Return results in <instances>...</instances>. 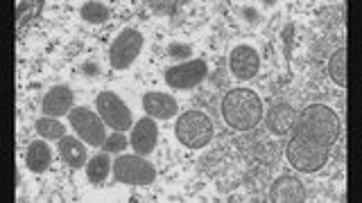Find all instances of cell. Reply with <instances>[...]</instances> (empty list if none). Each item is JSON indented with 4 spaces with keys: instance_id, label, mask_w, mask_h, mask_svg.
Here are the masks:
<instances>
[{
    "instance_id": "obj_21",
    "label": "cell",
    "mask_w": 362,
    "mask_h": 203,
    "mask_svg": "<svg viewBox=\"0 0 362 203\" xmlns=\"http://www.w3.org/2000/svg\"><path fill=\"white\" fill-rule=\"evenodd\" d=\"M43 9V0L39 3H16V32L25 30L34 18H39Z\"/></svg>"
},
{
    "instance_id": "obj_5",
    "label": "cell",
    "mask_w": 362,
    "mask_h": 203,
    "mask_svg": "<svg viewBox=\"0 0 362 203\" xmlns=\"http://www.w3.org/2000/svg\"><path fill=\"white\" fill-rule=\"evenodd\" d=\"M68 122H71L77 138H82L90 147H102L107 140V124L100 118V113H93L86 106H75L68 113Z\"/></svg>"
},
{
    "instance_id": "obj_10",
    "label": "cell",
    "mask_w": 362,
    "mask_h": 203,
    "mask_svg": "<svg viewBox=\"0 0 362 203\" xmlns=\"http://www.w3.org/2000/svg\"><path fill=\"white\" fill-rule=\"evenodd\" d=\"M156 140H158V127L154 118L145 116L143 120H139L132 127V135H129V144L134 147L136 154L141 156H150L156 147Z\"/></svg>"
},
{
    "instance_id": "obj_3",
    "label": "cell",
    "mask_w": 362,
    "mask_h": 203,
    "mask_svg": "<svg viewBox=\"0 0 362 203\" xmlns=\"http://www.w3.org/2000/svg\"><path fill=\"white\" fill-rule=\"evenodd\" d=\"M213 122L206 113L202 111H186L181 113L177 124H175V135L177 140L188 147V149H202L213 140Z\"/></svg>"
},
{
    "instance_id": "obj_7",
    "label": "cell",
    "mask_w": 362,
    "mask_h": 203,
    "mask_svg": "<svg viewBox=\"0 0 362 203\" xmlns=\"http://www.w3.org/2000/svg\"><path fill=\"white\" fill-rule=\"evenodd\" d=\"M95 104H98L100 118L105 120V124H109L113 131H129L134 127V116L129 106L124 104L113 90H102L95 99Z\"/></svg>"
},
{
    "instance_id": "obj_4",
    "label": "cell",
    "mask_w": 362,
    "mask_h": 203,
    "mask_svg": "<svg viewBox=\"0 0 362 203\" xmlns=\"http://www.w3.org/2000/svg\"><path fill=\"white\" fill-rule=\"evenodd\" d=\"M113 178L127 185H150L156 178V167L141 154H124L113 161Z\"/></svg>"
},
{
    "instance_id": "obj_17",
    "label": "cell",
    "mask_w": 362,
    "mask_h": 203,
    "mask_svg": "<svg viewBox=\"0 0 362 203\" xmlns=\"http://www.w3.org/2000/svg\"><path fill=\"white\" fill-rule=\"evenodd\" d=\"M111 172H113V163H111V158H109L107 152L95 154V156L86 163V176H88L90 183H95V185L105 183Z\"/></svg>"
},
{
    "instance_id": "obj_14",
    "label": "cell",
    "mask_w": 362,
    "mask_h": 203,
    "mask_svg": "<svg viewBox=\"0 0 362 203\" xmlns=\"http://www.w3.org/2000/svg\"><path fill=\"white\" fill-rule=\"evenodd\" d=\"M267 129L276 135H288L294 120H297V111H294L288 102H276V104H272L269 111L263 116Z\"/></svg>"
},
{
    "instance_id": "obj_12",
    "label": "cell",
    "mask_w": 362,
    "mask_h": 203,
    "mask_svg": "<svg viewBox=\"0 0 362 203\" xmlns=\"http://www.w3.org/2000/svg\"><path fill=\"white\" fill-rule=\"evenodd\" d=\"M75 93L68 86H52L43 97V116L48 118H62L68 116L75 106Z\"/></svg>"
},
{
    "instance_id": "obj_13",
    "label": "cell",
    "mask_w": 362,
    "mask_h": 203,
    "mask_svg": "<svg viewBox=\"0 0 362 203\" xmlns=\"http://www.w3.org/2000/svg\"><path fill=\"white\" fill-rule=\"evenodd\" d=\"M143 111L145 116H150L154 120H170L179 113V104L173 95L150 90V93L143 95Z\"/></svg>"
},
{
    "instance_id": "obj_8",
    "label": "cell",
    "mask_w": 362,
    "mask_h": 203,
    "mask_svg": "<svg viewBox=\"0 0 362 203\" xmlns=\"http://www.w3.org/2000/svg\"><path fill=\"white\" fill-rule=\"evenodd\" d=\"M209 75V63L204 59H190L184 63L170 66L168 70L163 73L165 84L175 90H190L199 86L204 79Z\"/></svg>"
},
{
    "instance_id": "obj_1",
    "label": "cell",
    "mask_w": 362,
    "mask_h": 203,
    "mask_svg": "<svg viewBox=\"0 0 362 203\" xmlns=\"http://www.w3.org/2000/svg\"><path fill=\"white\" fill-rule=\"evenodd\" d=\"M339 138V116L326 104H310L297 113L286 142V158L292 169L315 174L328 163Z\"/></svg>"
},
{
    "instance_id": "obj_25",
    "label": "cell",
    "mask_w": 362,
    "mask_h": 203,
    "mask_svg": "<svg viewBox=\"0 0 362 203\" xmlns=\"http://www.w3.org/2000/svg\"><path fill=\"white\" fill-rule=\"evenodd\" d=\"M84 73L86 75H98V63L95 61H86L84 63Z\"/></svg>"
},
{
    "instance_id": "obj_6",
    "label": "cell",
    "mask_w": 362,
    "mask_h": 203,
    "mask_svg": "<svg viewBox=\"0 0 362 203\" xmlns=\"http://www.w3.org/2000/svg\"><path fill=\"white\" fill-rule=\"evenodd\" d=\"M143 48H145V37L139 30L134 27L122 30L109 48V66L113 70H124V68H129L139 59Z\"/></svg>"
},
{
    "instance_id": "obj_9",
    "label": "cell",
    "mask_w": 362,
    "mask_h": 203,
    "mask_svg": "<svg viewBox=\"0 0 362 203\" xmlns=\"http://www.w3.org/2000/svg\"><path fill=\"white\" fill-rule=\"evenodd\" d=\"M229 70L240 82L254 79L260 70V54L252 45H235L229 52Z\"/></svg>"
},
{
    "instance_id": "obj_24",
    "label": "cell",
    "mask_w": 362,
    "mask_h": 203,
    "mask_svg": "<svg viewBox=\"0 0 362 203\" xmlns=\"http://www.w3.org/2000/svg\"><path fill=\"white\" fill-rule=\"evenodd\" d=\"M145 5L147 9H152L154 14H165V16H173L181 9V3H154V0H150V3H145Z\"/></svg>"
},
{
    "instance_id": "obj_19",
    "label": "cell",
    "mask_w": 362,
    "mask_h": 203,
    "mask_svg": "<svg viewBox=\"0 0 362 203\" xmlns=\"http://www.w3.org/2000/svg\"><path fill=\"white\" fill-rule=\"evenodd\" d=\"M328 75H331L333 84L346 88V48H339L331 61H328Z\"/></svg>"
},
{
    "instance_id": "obj_23",
    "label": "cell",
    "mask_w": 362,
    "mask_h": 203,
    "mask_svg": "<svg viewBox=\"0 0 362 203\" xmlns=\"http://www.w3.org/2000/svg\"><path fill=\"white\" fill-rule=\"evenodd\" d=\"M190 52H192V48H190L188 43H170L168 45V54L173 56L177 63H184L190 56Z\"/></svg>"
},
{
    "instance_id": "obj_20",
    "label": "cell",
    "mask_w": 362,
    "mask_h": 203,
    "mask_svg": "<svg viewBox=\"0 0 362 203\" xmlns=\"http://www.w3.org/2000/svg\"><path fill=\"white\" fill-rule=\"evenodd\" d=\"M37 133L43 140H62L66 135V127L57 118L43 116L41 120H37Z\"/></svg>"
},
{
    "instance_id": "obj_2",
    "label": "cell",
    "mask_w": 362,
    "mask_h": 203,
    "mask_svg": "<svg viewBox=\"0 0 362 203\" xmlns=\"http://www.w3.org/2000/svg\"><path fill=\"white\" fill-rule=\"evenodd\" d=\"M263 116V99L252 88H231L222 99V118L233 131L256 129Z\"/></svg>"
},
{
    "instance_id": "obj_18",
    "label": "cell",
    "mask_w": 362,
    "mask_h": 203,
    "mask_svg": "<svg viewBox=\"0 0 362 203\" xmlns=\"http://www.w3.org/2000/svg\"><path fill=\"white\" fill-rule=\"evenodd\" d=\"M79 14H82V18L86 23H90V25H102V23H107L109 16H111V9L109 5L105 3H98V0H90V3H84L82 9H79Z\"/></svg>"
},
{
    "instance_id": "obj_15",
    "label": "cell",
    "mask_w": 362,
    "mask_h": 203,
    "mask_svg": "<svg viewBox=\"0 0 362 203\" xmlns=\"http://www.w3.org/2000/svg\"><path fill=\"white\" fill-rule=\"evenodd\" d=\"M59 156H62V161L68 165V167H73V169H79V167H84L88 161H86V142L82 138H73V135H64V138L59 140Z\"/></svg>"
},
{
    "instance_id": "obj_22",
    "label": "cell",
    "mask_w": 362,
    "mask_h": 203,
    "mask_svg": "<svg viewBox=\"0 0 362 203\" xmlns=\"http://www.w3.org/2000/svg\"><path fill=\"white\" fill-rule=\"evenodd\" d=\"M127 142H129L127 133H124V131H113V133L107 135V140H105V144H102V149H105L107 154H122L124 149H127Z\"/></svg>"
},
{
    "instance_id": "obj_11",
    "label": "cell",
    "mask_w": 362,
    "mask_h": 203,
    "mask_svg": "<svg viewBox=\"0 0 362 203\" xmlns=\"http://www.w3.org/2000/svg\"><path fill=\"white\" fill-rule=\"evenodd\" d=\"M269 201L274 203H303L305 185L297 176H279L269 187Z\"/></svg>"
},
{
    "instance_id": "obj_16",
    "label": "cell",
    "mask_w": 362,
    "mask_h": 203,
    "mask_svg": "<svg viewBox=\"0 0 362 203\" xmlns=\"http://www.w3.org/2000/svg\"><path fill=\"white\" fill-rule=\"evenodd\" d=\"M25 163H28L30 172L43 174L52 163V149H50L48 140H43V138L32 140L30 147H28V154H25Z\"/></svg>"
}]
</instances>
